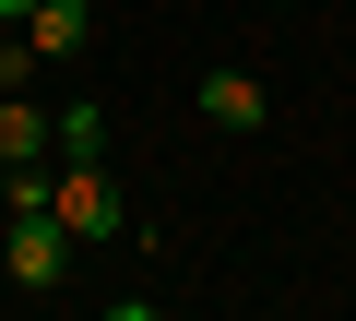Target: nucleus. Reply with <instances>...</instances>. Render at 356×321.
Here are the masks:
<instances>
[{"instance_id": "7ed1b4c3", "label": "nucleus", "mask_w": 356, "mask_h": 321, "mask_svg": "<svg viewBox=\"0 0 356 321\" xmlns=\"http://www.w3.org/2000/svg\"><path fill=\"white\" fill-rule=\"evenodd\" d=\"M24 36H36V60H83L95 48V0H36Z\"/></svg>"}, {"instance_id": "20e7f679", "label": "nucleus", "mask_w": 356, "mask_h": 321, "mask_svg": "<svg viewBox=\"0 0 356 321\" xmlns=\"http://www.w3.org/2000/svg\"><path fill=\"white\" fill-rule=\"evenodd\" d=\"M202 119L214 131H261V84L250 72H202Z\"/></svg>"}, {"instance_id": "423d86ee", "label": "nucleus", "mask_w": 356, "mask_h": 321, "mask_svg": "<svg viewBox=\"0 0 356 321\" xmlns=\"http://www.w3.org/2000/svg\"><path fill=\"white\" fill-rule=\"evenodd\" d=\"M36 84V36H13V24H0V95H24Z\"/></svg>"}, {"instance_id": "39448f33", "label": "nucleus", "mask_w": 356, "mask_h": 321, "mask_svg": "<svg viewBox=\"0 0 356 321\" xmlns=\"http://www.w3.org/2000/svg\"><path fill=\"white\" fill-rule=\"evenodd\" d=\"M60 155H107V107L72 95V107H60Z\"/></svg>"}, {"instance_id": "0eeeda50", "label": "nucleus", "mask_w": 356, "mask_h": 321, "mask_svg": "<svg viewBox=\"0 0 356 321\" xmlns=\"http://www.w3.org/2000/svg\"><path fill=\"white\" fill-rule=\"evenodd\" d=\"M24 13H36V0H0V24H24Z\"/></svg>"}, {"instance_id": "f257e3e1", "label": "nucleus", "mask_w": 356, "mask_h": 321, "mask_svg": "<svg viewBox=\"0 0 356 321\" xmlns=\"http://www.w3.org/2000/svg\"><path fill=\"white\" fill-rule=\"evenodd\" d=\"M48 214L95 250V238H131V203H119V179L95 167V155H60V191H48Z\"/></svg>"}, {"instance_id": "f03ea898", "label": "nucleus", "mask_w": 356, "mask_h": 321, "mask_svg": "<svg viewBox=\"0 0 356 321\" xmlns=\"http://www.w3.org/2000/svg\"><path fill=\"white\" fill-rule=\"evenodd\" d=\"M72 226L60 214H0V274H13V285H72Z\"/></svg>"}]
</instances>
